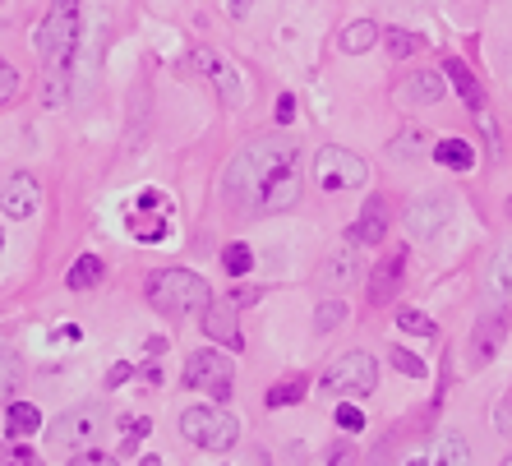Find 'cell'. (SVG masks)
Instances as JSON below:
<instances>
[{
    "label": "cell",
    "instance_id": "obj_1",
    "mask_svg": "<svg viewBox=\"0 0 512 466\" xmlns=\"http://www.w3.org/2000/svg\"><path fill=\"white\" fill-rule=\"evenodd\" d=\"M300 167V144L286 134H259L250 144L231 153L227 171H222V199L227 208L240 213H263V199L273 190V180Z\"/></svg>",
    "mask_w": 512,
    "mask_h": 466
},
{
    "label": "cell",
    "instance_id": "obj_2",
    "mask_svg": "<svg viewBox=\"0 0 512 466\" xmlns=\"http://www.w3.org/2000/svg\"><path fill=\"white\" fill-rule=\"evenodd\" d=\"M79 28H84V0H51L47 19L37 28V56L47 65V88H42V102L60 107L65 102V84H70V65L74 51H79Z\"/></svg>",
    "mask_w": 512,
    "mask_h": 466
},
{
    "label": "cell",
    "instance_id": "obj_3",
    "mask_svg": "<svg viewBox=\"0 0 512 466\" xmlns=\"http://www.w3.org/2000/svg\"><path fill=\"white\" fill-rule=\"evenodd\" d=\"M148 305L162 310L167 319H185V314H203L213 305V291L199 273L190 268H157L148 277Z\"/></svg>",
    "mask_w": 512,
    "mask_h": 466
},
{
    "label": "cell",
    "instance_id": "obj_4",
    "mask_svg": "<svg viewBox=\"0 0 512 466\" xmlns=\"http://www.w3.org/2000/svg\"><path fill=\"white\" fill-rule=\"evenodd\" d=\"M379 388V360L370 351H346L337 356L328 370H323V393L333 397H346V402H356V397H370Z\"/></svg>",
    "mask_w": 512,
    "mask_h": 466
},
{
    "label": "cell",
    "instance_id": "obj_5",
    "mask_svg": "<svg viewBox=\"0 0 512 466\" xmlns=\"http://www.w3.org/2000/svg\"><path fill=\"white\" fill-rule=\"evenodd\" d=\"M180 434L190 443H199V448H208V453H227V448L240 443V420L222 407H185Z\"/></svg>",
    "mask_w": 512,
    "mask_h": 466
},
{
    "label": "cell",
    "instance_id": "obj_6",
    "mask_svg": "<svg viewBox=\"0 0 512 466\" xmlns=\"http://www.w3.org/2000/svg\"><path fill=\"white\" fill-rule=\"evenodd\" d=\"M107 430V407L102 402H84V407H70L65 416H56L51 425V443L56 448H70V453H88Z\"/></svg>",
    "mask_w": 512,
    "mask_h": 466
},
{
    "label": "cell",
    "instance_id": "obj_7",
    "mask_svg": "<svg viewBox=\"0 0 512 466\" xmlns=\"http://www.w3.org/2000/svg\"><path fill=\"white\" fill-rule=\"evenodd\" d=\"M365 180H370V167H365L360 153H351V148H319V157H314V185L323 194L356 190Z\"/></svg>",
    "mask_w": 512,
    "mask_h": 466
},
{
    "label": "cell",
    "instance_id": "obj_8",
    "mask_svg": "<svg viewBox=\"0 0 512 466\" xmlns=\"http://www.w3.org/2000/svg\"><path fill=\"white\" fill-rule=\"evenodd\" d=\"M185 388H203L213 402H227L231 397V360L222 351H194L185 360Z\"/></svg>",
    "mask_w": 512,
    "mask_h": 466
},
{
    "label": "cell",
    "instance_id": "obj_9",
    "mask_svg": "<svg viewBox=\"0 0 512 466\" xmlns=\"http://www.w3.org/2000/svg\"><path fill=\"white\" fill-rule=\"evenodd\" d=\"M453 217V204L443 199V194H416L411 204H406V236L411 240H434L443 231V222Z\"/></svg>",
    "mask_w": 512,
    "mask_h": 466
},
{
    "label": "cell",
    "instance_id": "obj_10",
    "mask_svg": "<svg viewBox=\"0 0 512 466\" xmlns=\"http://www.w3.org/2000/svg\"><path fill=\"white\" fill-rule=\"evenodd\" d=\"M37 208H42V185H37L28 171H14V176L0 185V213L14 217V222H28Z\"/></svg>",
    "mask_w": 512,
    "mask_h": 466
},
{
    "label": "cell",
    "instance_id": "obj_11",
    "mask_svg": "<svg viewBox=\"0 0 512 466\" xmlns=\"http://www.w3.org/2000/svg\"><path fill=\"white\" fill-rule=\"evenodd\" d=\"M503 337H508V319H503V314H480L476 333H471V347H466V365H471V370H485L489 360L503 351Z\"/></svg>",
    "mask_w": 512,
    "mask_h": 466
},
{
    "label": "cell",
    "instance_id": "obj_12",
    "mask_svg": "<svg viewBox=\"0 0 512 466\" xmlns=\"http://www.w3.org/2000/svg\"><path fill=\"white\" fill-rule=\"evenodd\" d=\"M194 65H199L208 79H213V88H217V97H222V107H240L245 102V88H240V74L231 70L227 60L217 56V51H208V47H194Z\"/></svg>",
    "mask_w": 512,
    "mask_h": 466
},
{
    "label": "cell",
    "instance_id": "obj_13",
    "mask_svg": "<svg viewBox=\"0 0 512 466\" xmlns=\"http://www.w3.org/2000/svg\"><path fill=\"white\" fill-rule=\"evenodd\" d=\"M485 296L499 305V310H512V236L499 240V250L489 254L485 268Z\"/></svg>",
    "mask_w": 512,
    "mask_h": 466
},
{
    "label": "cell",
    "instance_id": "obj_14",
    "mask_svg": "<svg viewBox=\"0 0 512 466\" xmlns=\"http://www.w3.org/2000/svg\"><path fill=\"white\" fill-rule=\"evenodd\" d=\"M203 333L213 337L217 347H231V351H240L245 347V333H240V323H236V305H208V310H203Z\"/></svg>",
    "mask_w": 512,
    "mask_h": 466
},
{
    "label": "cell",
    "instance_id": "obj_15",
    "mask_svg": "<svg viewBox=\"0 0 512 466\" xmlns=\"http://www.w3.org/2000/svg\"><path fill=\"white\" fill-rule=\"evenodd\" d=\"M388 217H393L388 199H383V194H370L365 208H360V222L351 227V240H356V245H379V240L388 236Z\"/></svg>",
    "mask_w": 512,
    "mask_h": 466
},
{
    "label": "cell",
    "instance_id": "obj_16",
    "mask_svg": "<svg viewBox=\"0 0 512 466\" xmlns=\"http://www.w3.org/2000/svg\"><path fill=\"white\" fill-rule=\"evenodd\" d=\"M402 273H406V250H393L388 259H379L370 277V305H388L402 291Z\"/></svg>",
    "mask_w": 512,
    "mask_h": 466
},
{
    "label": "cell",
    "instance_id": "obj_17",
    "mask_svg": "<svg viewBox=\"0 0 512 466\" xmlns=\"http://www.w3.org/2000/svg\"><path fill=\"white\" fill-rule=\"evenodd\" d=\"M443 74H448V84L457 88V97H462L466 107L480 116V111H485V93H480V84H476V74H471V65H462V60L453 56V60H443Z\"/></svg>",
    "mask_w": 512,
    "mask_h": 466
},
{
    "label": "cell",
    "instance_id": "obj_18",
    "mask_svg": "<svg viewBox=\"0 0 512 466\" xmlns=\"http://www.w3.org/2000/svg\"><path fill=\"white\" fill-rule=\"evenodd\" d=\"M102 277H107V259H97V254H79L74 268L65 273V287L70 291H93V287H102Z\"/></svg>",
    "mask_w": 512,
    "mask_h": 466
},
{
    "label": "cell",
    "instance_id": "obj_19",
    "mask_svg": "<svg viewBox=\"0 0 512 466\" xmlns=\"http://www.w3.org/2000/svg\"><path fill=\"white\" fill-rule=\"evenodd\" d=\"M429 157L448 171H471L476 167V148H471V139H439Z\"/></svg>",
    "mask_w": 512,
    "mask_h": 466
},
{
    "label": "cell",
    "instance_id": "obj_20",
    "mask_svg": "<svg viewBox=\"0 0 512 466\" xmlns=\"http://www.w3.org/2000/svg\"><path fill=\"white\" fill-rule=\"evenodd\" d=\"M37 430H42V411L33 402H10L5 407V434L10 439H33Z\"/></svg>",
    "mask_w": 512,
    "mask_h": 466
},
{
    "label": "cell",
    "instance_id": "obj_21",
    "mask_svg": "<svg viewBox=\"0 0 512 466\" xmlns=\"http://www.w3.org/2000/svg\"><path fill=\"white\" fill-rule=\"evenodd\" d=\"M300 204V167H291L286 176L273 180V190L263 199V213H286V208Z\"/></svg>",
    "mask_w": 512,
    "mask_h": 466
},
{
    "label": "cell",
    "instance_id": "obj_22",
    "mask_svg": "<svg viewBox=\"0 0 512 466\" xmlns=\"http://www.w3.org/2000/svg\"><path fill=\"white\" fill-rule=\"evenodd\" d=\"M379 24H370V19H360V24H346L342 28V37H337V51L342 56H365V51L379 42Z\"/></svg>",
    "mask_w": 512,
    "mask_h": 466
},
{
    "label": "cell",
    "instance_id": "obj_23",
    "mask_svg": "<svg viewBox=\"0 0 512 466\" xmlns=\"http://www.w3.org/2000/svg\"><path fill=\"white\" fill-rule=\"evenodd\" d=\"M356 273H360L356 250H337V254H328V263H323V282H328L333 291L351 287V282H356Z\"/></svg>",
    "mask_w": 512,
    "mask_h": 466
},
{
    "label": "cell",
    "instance_id": "obj_24",
    "mask_svg": "<svg viewBox=\"0 0 512 466\" xmlns=\"http://www.w3.org/2000/svg\"><path fill=\"white\" fill-rule=\"evenodd\" d=\"M429 466H471V448L462 434H439L429 448Z\"/></svg>",
    "mask_w": 512,
    "mask_h": 466
},
{
    "label": "cell",
    "instance_id": "obj_25",
    "mask_svg": "<svg viewBox=\"0 0 512 466\" xmlns=\"http://www.w3.org/2000/svg\"><path fill=\"white\" fill-rule=\"evenodd\" d=\"M443 97V74H411L402 88V102H416V107H434Z\"/></svg>",
    "mask_w": 512,
    "mask_h": 466
},
{
    "label": "cell",
    "instance_id": "obj_26",
    "mask_svg": "<svg viewBox=\"0 0 512 466\" xmlns=\"http://www.w3.org/2000/svg\"><path fill=\"white\" fill-rule=\"evenodd\" d=\"M388 153H393L397 162H420L425 153H434V144H429L425 130H402L393 144H388Z\"/></svg>",
    "mask_w": 512,
    "mask_h": 466
},
{
    "label": "cell",
    "instance_id": "obj_27",
    "mask_svg": "<svg viewBox=\"0 0 512 466\" xmlns=\"http://www.w3.org/2000/svg\"><path fill=\"white\" fill-rule=\"evenodd\" d=\"M19 379H24V360L0 342V402H10L14 388H19Z\"/></svg>",
    "mask_w": 512,
    "mask_h": 466
},
{
    "label": "cell",
    "instance_id": "obj_28",
    "mask_svg": "<svg viewBox=\"0 0 512 466\" xmlns=\"http://www.w3.org/2000/svg\"><path fill=\"white\" fill-rule=\"evenodd\" d=\"M305 388H310V383L305 379H282V383H273V388H268V407H296L300 397H305Z\"/></svg>",
    "mask_w": 512,
    "mask_h": 466
},
{
    "label": "cell",
    "instance_id": "obj_29",
    "mask_svg": "<svg viewBox=\"0 0 512 466\" xmlns=\"http://www.w3.org/2000/svg\"><path fill=\"white\" fill-rule=\"evenodd\" d=\"M342 319H346V300L342 296H328L319 310H314V333H333Z\"/></svg>",
    "mask_w": 512,
    "mask_h": 466
},
{
    "label": "cell",
    "instance_id": "obj_30",
    "mask_svg": "<svg viewBox=\"0 0 512 466\" xmlns=\"http://www.w3.org/2000/svg\"><path fill=\"white\" fill-rule=\"evenodd\" d=\"M383 42H388V56H397V60H406V56H416V51H420V37L406 33V28H388V33H383Z\"/></svg>",
    "mask_w": 512,
    "mask_h": 466
},
{
    "label": "cell",
    "instance_id": "obj_31",
    "mask_svg": "<svg viewBox=\"0 0 512 466\" xmlns=\"http://www.w3.org/2000/svg\"><path fill=\"white\" fill-rule=\"evenodd\" d=\"M397 328L402 333H411V337H434L439 328H434V319L429 314H420V310H397Z\"/></svg>",
    "mask_w": 512,
    "mask_h": 466
},
{
    "label": "cell",
    "instance_id": "obj_32",
    "mask_svg": "<svg viewBox=\"0 0 512 466\" xmlns=\"http://www.w3.org/2000/svg\"><path fill=\"white\" fill-rule=\"evenodd\" d=\"M222 268H227L231 277H240V273H250L254 268V254H250V245H227V250H222Z\"/></svg>",
    "mask_w": 512,
    "mask_h": 466
},
{
    "label": "cell",
    "instance_id": "obj_33",
    "mask_svg": "<svg viewBox=\"0 0 512 466\" xmlns=\"http://www.w3.org/2000/svg\"><path fill=\"white\" fill-rule=\"evenodd\" d=\"M0 466H42V462H37V453L24 448V443H0Z\"/></svg>",
    "mask_w": 512,
    "mask_h": 466
},
{
    "label": "cell",
    "instance_id": "obj_34",
    "mask_svg": "<svg viewBox=\"0 0 512 466\" xmlns=\"http://www.w3.org/2000/svg\"><path fill=\"white\" fill-rule=\"evenodd\" d=\"M14 97H19V70L0 56V107H10Z\"/></svg>",
    "mask_w": 512,
    "mask_h": 466
},
{
    "label": "cell",
    "instance_id": "obj_35",
    "mask_svg": "<svg viewBox=\"0 0 512 466\" xmlns=\"http://www.w3.org/2000/svg\"><path fill=\"white\" fill-rule=\"evenodd\" d=\"M388 360H393V365L406 374V379H425V360H416V356H411V351L393 347V351H388Z\"/></svg>",
    "mask_w": 512,
    "mask_h": 466
},
{
    "label": "cell",
    "instance_id": "obj_36",
    "mask_svg": "<svg viewBox=\"0 0 512 466\" xmlns=\"http://www.w3.org/2000/svg\"><path fill=\"white\" fill-rule=\"evenodd\" d=\"M337 425H342L346 434H360V430H365V411L346 402V407H337Z\"/></svg>",
    "mask_w": 512,
    "mask_h": 466
},
{
    "label": "cell",
    "instance_id": "obj_37",
    "mask_svg": "<svg viewBox=\"0 0 512 466\" xmlns=\"http://www.w3.org/2000/svg\"><path fill=\"white\" fill-rule=\"evenodd\" d=\"M70 466H120V462H116V457H107V453H93V448H88V453H74Z\"/></svg>",
    "mask_w": 512,
    "mask_h": 466
},
{
    "label": "cell",
    "instance_id": "obj_38",
    "mask_svg": "<svg viewBox=\"0 0 512 466\" xmlns=\"http://www.w3.org/2000/svg\"><path fill=\"white\" fill-rule=\"evenodd\" d=\"M273 116H277V125H291V116H296V97H291V93L277 97V111H273Z\"/></svg>",
    "mask_w": 512,
    "mask_h": 466
},
{
    "label": "cell",
    "instance_id": "obj_39",
    "mask_svg": "<svg viewBox=\"0 0 512 466\" xmlns=\"http://www.w3.org/2000/svg\"><path fill=\"white\" fill-rule=\"evenodd\" d=\"M130 374H134V365H130V360H116V365H111V374H107V383H111V388H116V383H125V379H130Z\"/></svg>",
    "mask_w": 512,
    "mask_h": 466
},
{
    "label": "cell",
    "instance_id": "obj_40",
    "mask_svg": "<svg viewBox=\"0 0 512 466\" xmlns=\"http://www.w3.org/2000/svg\"><path fill=\"white\" fill-rule=\"evenodd\" d=\"M254 300H259V291H254V287H236V291H231V305H236V310L254 305Z\"/></svg>",
    "mask_w": 512,
    "mask_h": 466
},
{
    "label": "cell",
    "instance_id": "obj_41",
    "mask_svg": "<svg viewBox=\"0 0 512 466\" xmlns=\"http://www.w3.org/2000/svg\"><path fill=\"white\" fill-rule=\"evenodd\" d=\"M148 430H153L148 420H134V425H125V443H130V448H134V443H139V439H143V434H148Z\"/></svg>",
    "mask_w": 512,
    "mask_h": 466
},
{
    "label": "cell",
    "instance_id": "obj_42",
    "mask_svg": "<svg viewBox=\"0 0 512 466\" xmlns=\"http://www.w3.org/2000/svg\"><path fill=\"white\" fill-rule=\"evenodd\" d=\"M328 462H333V466H351V448H346V443H337L333 453H328Z\"/></svg>",
    "mask_w": 512,
    "mask_h": 466
},
{
    "label": "cell",
    "instance_id": "obj_43",
    "mask_svg": "<svg viewBox=\"0 0 512 466\" xmlns=\"http://www.w3.org/2000/svg\"><path fill=\"white\" fill-rule=\"evenodd\" d=\"M250 5H254V0H231L227 14H231V19H245V14H250Z\"/></svg>",
    "mask_w": 512,
    "mask_h": 466
},
{
    "label": "cell",
    "instance_id": "obj_44",
    "mask_svg": "<svg viewBox=\"0 0 512 466\" xmlns=\"http://www.w3.org/2000/svg\"><path fill=\"white\" fill-rule=\"evenodd\" d=\"M139 466H162V462H157V457H143V462Z\"/></svg>",
    "mask_w": 512,
    "mask_h": 466
},
{
    "label": "cell",
    "instance_id": "obj_45",
    "mask_svg": "<svg viewBox=\"0 0 512 466\" xmlns=\"http://www.w3.org/2000/svg\"><path fill=\"white\" fill-rule=\"evenodd\" d=\"M406 466H429V462H425V457H420V462H406Z\"/></svg>",
    "mask_w": 512,
    "mask_h": 466
},
{
    "label": "cell",
    "instance_id": "obj_46",
    "mask_svg": "<svg viewBox=\"0 0 512 466\" xmlns=\"http://www.w3.org/2000/svg\"><path fill=\"white\" fill-rule=\"evenodd\" d=\"M0 250H5V231H0Z\"/></svg>",
    "mask_w": 512,
    "mask_h": 466
},
{
    "label": "cell",
    "instance_id": "obj_47",
    "mask_svg": "<svg viewBox=\"0 0 512 466\" xmlns=\"http://www.w3.org/2000/svg\"><path fill=\"white\" fill-rule=\"evenodd\" d=\"M499 466H512V457H508V462H499Z\"/></svg>",
    "mask_w": 512,
    "mask_h": 466
}]
</instances>
